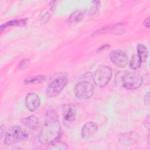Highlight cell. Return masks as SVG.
I'll return each instance as SVG.
<instances>
[{"label": "cell", "instance_id": "603a6c76", "mask_svg": "<svg viewBox=\"0 0 150 150\" xmlns=\"http://www.w3.org/2000/svg\"><path fill=\"white\" fill-rule=\"evenodd\" d=\"M6 127L4 125H1V137L2 138V137L5 135L6 134Z\"/></svg>", "mask_w": 150, "mask_h": 150}, {"label": "cell", "instance_id": "8fae6325", "mask_svg": "<svg viewBox=\"0 0 150 150\" xmlns=\"http://www.w3.org/2000/svg\"><path fill=\"white\" fill-rule=\"evenodd\" d=\"M98 129V126L93 121H87L86 122L81 131V135L83 139H87L94 135Z\"/></svg>", "mask_w": 150, "mask_h": 150}, {"label": "cell", "instance_id": "52a82bcc", "mask_svg": "<svg viewBox=\"0 0 150 150\" xmlns=\"http://www.w3.org/2000/svg\"><path fill=\"white\" fill-rule=\"evenodd\" d=\"M110 59L115 66L120 68L125 67L128 62V56L121 50L111 51L110 53Z\"/></svg>", "mask_w": 150, "mask_h": 150}, {"label": "cell", "instance_id": "d6986e66", "mask_svg": "<svg viewBox=\"0 0 150 150\" xmlns=\"http://www.w3.org/2000/svg\"><path fill=\"white\" fill-rule=\"evenodd\" d=\"M100 2L97 1H94L91 2V6L89 9L88 15H94L96 14L100 9Z\"/></svg>", "mask_w": 150, "mask_h": 150}, {"label": "cell", "instance_id": "ffe728a7", "mask_svg": "<svg viewBox=\"0 0 150 150\" xmlns=\"http://www.w3.org/2000/svg\"><path fill=\"white\" fill-rule=\"evenodd\" d=\"M29 59H24L21 61V62L19 64V67L20 69H25L27 65L29 64Z\"/></svg>", "mask_w": 150, "mask_h": 150}, {"label": "cell", "instance_id": "3957f363", "mask_svg": "<svg viewBox=\"0 0 150 150\" xmlns=\"http://www.w3.org/2000/svg\"><path fill=\"white\" fill-rule=\"evenodd\" d=\"M28 137V134L25 129L18 126H12L5 135L4 143L6 145H11L25 140Z\"/></svg>", "mask_w": 150, "mask_h": 150}, {"label": "cell", "instance_id": "cb8c5ba5", "mask_svg": "<svg viewBox=\"0 0 150 150\" xmlns=\"http://www.w3.org/2000/svg\"><path fill=\"white\" fill-rule=\"evenodd\" d=\"M149 17H148L146 18V19H145V20L144 21V22H143V24L147 28H149Z\"/></svg>", "mask_w": 150, "mask_h": 150}, {"label": "cell", "instance_id": "30bf717a", "mask_svg": "<svg viewBox=\"0 0 150 150\" xmlns=\"http://www.w3.org/2000/svg\"><path fill=\"white\" fill-rule=\"evenodd\" d=\"M62 115L63 120L69 122H73L76 116V108L71 104H66L62 106Z\"/></svg>", "mask_w": 150, "mask_h": 150}, {"label": "cell", "instance_id": "9c48e42d", "mask_svg": "<svg viewBox=\"0 0 150 150\" xmlns=\"http://www.w3.org/2000/svg\"><path fill=\"white\" fill-rule=\"evenodd\" d=\"M25 103L27 109L31 112H33L36 111L40 105L39 97L34 92L29 93L25 97Z\"/></svg>", "mask_w": 150, "mask_h": 150}, {"label": "cell", "instance_id": "e0dca14e", "mask_svg": "<svg viewBox=\"0 0 150 150\" xmlns=\"http://www.w3.org/2000/svg\"><path fill=\"white\" fill-rule=\"evenodd\" d=\"M46 79V77L44 76H36L31 77H29L27 79H25L23 83L25 84H33L36 83H40L43 81H44Z\"/></svg>", "mask_w": 150, "mask_h": 150}, {"label": "cell", "instance_id": "7c38bea8", "mask_svg": "<svg viewBox=\"0 0 150 150\" xmlns=\"http://www.w3.org/2000/svg\"><path fill=\"white\" fill-rule=\"evenodd\" d=\"M21 121L22 124L32 130H37L40 126V121L39 119L35 115L23 118L22 119Z\"/></svg>", "mask_w": 150, "mask_h": 150}, {"label": "cell", "instance_id": "44dd1931", "mask_svg": "<svg viewBox=\"0 0 150 150\" xmlns=\"http://www.w3.org/2000/svg\"><path fill=\"white\" fill-rule=\"evenodd\" d=\"M50 18V14L49 13V12H46L42 17V19H41V23L42 24H45L46 23V22H48V21L49 20Z\"/></svg>", "mask_w": 150, "mask_h": 150}, {"label": "cell", "instance_id": "5bb4252c", "mask_svg": "<svg viewBox=\"0 0 150 150\" xmlns=\"http://www.w3.org/2000/svg\"><path fill=\"white\" fill-rule=\"evenodd\" d=\"M48 149H59V150H65L68 149V146L67 144L64 142L60 140L59 139L53 141L48 145V147L47 148Z\"/></svg>", "mask_w": 150, "mask_h": 150}, {"label": "cell", "instance_id": "ac0fdd59", "mask_svg": "<svg viewBox=\"0 0 150 150\" xmlns=\"http://www.w3.org/2000/svg\"><path fill=\"white\" fill-rule=\"evenodd\" d=\"M141 61L137 54H133L129 62V67L133 70L138 69L141 64Z\"/></svg>", "mask_w": 150, "mask_h": 150}, {"label": "cell", "instance_id": "8992f818", "mask_svg": "<svg viewBox=\"0 0 150 150\" xmlns=\"http://www.w3.org/2000/svg\"><path fill=\"white\" fill-rule=\"evenodd\" d=\"M94 92V86L90 82L86 80L79 81L74 88V95L81 100L90 98L93 95Z\"/></svg>", "mask_w": 150, "mask_h": 150}, {"label": "cell", "instance_id": "9a60e30c", "mask_svg": "<svg viewBox=\"0 0 150 150\" xmlns=\"http://www.w3.org/2000/svg\"><path fill=\"white\" fill-rule=\"evenodd\" d=\"M26 24V19H15L9 21L5 23L4 25L1 26V32L2 33L3 29H5L6 27L9 26H24Z\"/></svg>", "mask_w": 150, "mask_h": 150}, {"label": "cell", "instance_id": "7a4b0ae2", "mask_svg": "<svg viewBox=\"0 0 150 150\" xmlns=\"http://www.w3.org/2000/svg\"><path fill=\"white\" fill-rule=\"evenodd\" d=\"M68 82L67 76L61 74L53 78L46 87V94L49 97H54L58 96L66 86Z\"/></svg>", "mask_w": 150, "mask_h": 150}, {"label": "cell", "instance_id": "d4e9b609", "mask_svg": "<svg viewBox=\"0 0 150 150\" xmlns=\"http://www.w3.org/2000/svg\"><path fill=\"white\" fill-rule=\"evenodd\" d=\"M110 47V45H107V44H106V45H103V46H100L98 49V50H97V52H100V51H101V50H103V49H107V48H108Z\"/></svg>", "mask_w": 150, "mask_h": 150}, {"label": "cell", "instance_id": "7402d4cb", "mask_svg": "<svg viewBox=\"0 0 150 150\" xmlns=\"http://www.w3.org/2000/svg\"><path fill=\"white\" fill-rule=\"evenodd\" d=\"M144 103L146 105H149V91H148L144 96Z\"/></svg>", "mask_w": 150, "mask_h": 150}, {"label": "cell", "instance_id": "ba28073f", "mask_svg": "<svg viewBox=\"0 0 150 150\" xmlns=\"http://www.w3.org/2000/svg\"><path fill=\"white\" fill-rule=\"evenodd\" d=\"M139 136L135 131H129L122 134L118 137L119 143L124 146H131L135 145L139 141Z\"/></svg>", "mask_w": 150, "mask_h": 150}, {"label": "cell", "instance_id": "4fadbf2b", "mask_svg": "<svg viewBox=\"0 0 150 150\" xmlns=\"http://www.w3.org/2000/svg\"><path fill=\"white\" fill-rule=\"evenodd\" d=\"M137 55L139 57L141 62H144L146 60L148 55V50L145 45L142 43H139L137 46Z\"/></svg>", "mask_w": 150, "mask_h": 150}, {"label": "cell", "instance_id": "6da1fadb", "mask_svg": "<svg viewBox=\"0 0 150 150\" xmlns=\"http://www.w3.org/2000/svg\"><path fill=\"white\" fill-rule=\"evenodd\" d=\"M45 124L38 137L42 145H49L59 139L61 132L60 124L57 112L53 109H48L45 115Z\"/></svg>", "mask_w": 150, "mask_h": 150}, {"label": "cell", "instance_id": "277c9868", "mask_svg": "<svg viewBox=\"0 0 150 150\" xmlns=\"http://www.w3.org/2000/svg\"><path fill=\"white\" fill-rule=\"evenodd\" d=\"M111 77V69L107 65H100L94 72L93 81L97 86L104 87L110 82Z\"/></svg>", "mask_w": 150, "mask_h": 150}, {"label": "cell", "instance_id": "5b68a950", "mask_svg": "<svg viewBox=\"0 0 150 150\" xmlns=\"http://www.w3.org/2000/svg\"><path fill=\"white\" fill-rule=\"evenodd\" d=\"M122 85L128 90H136L143 83L142 76L136 72H128L121 77Z\"/></svg>", "mask_w": 150, "mask_h": 150}, {"label": "cell", "instance_id": "2e32d148", "mask_svg": "<svg viewBox=\"0 0 150 150\" xmlns=\"http://www.w3.org/2000/svg\"><path fill=\"white\" fill-rule=\"evenodd\" d=\"M84 16L83 12L81 11H77L73 12L69 16L67 20L69 23H76L80 21Z\"/></svg>", "mask_w": 150, "mask_h": 150}]
</instances>
